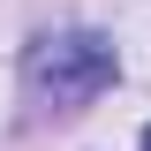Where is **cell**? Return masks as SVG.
Here are the masks:
<instances>
[{
	"label": "cell",
	"instance_id": "cell-1",
	"mask_svg": "<svg viewBox=\"0 0 151 151\" xmlns=\"http://www.w3.org/2000/svg\"><path fill=\"white\" fill-rule=\"evenodd\" d=\"M113 76H121V53L98 30H60L23 53V91L45 113H83L98 91H113Z\"/></svg>",
	"mask_w": 151,
	"mask_h": 151
},
{
	"label": "cell",
	"instance_id": "cell-2",
	"mask_svg": "<svg viewBox=\"0 0 151 151\" xmlns=\"http://www.w3.org/2000/svg\"><path fill=\"white\" fill-rule=\"evenodd\" d=\"M144 151H151V129H144Z\"/></svg>",
	"mask_w": 151,
	"mask_h": 151
}]
</instances>
